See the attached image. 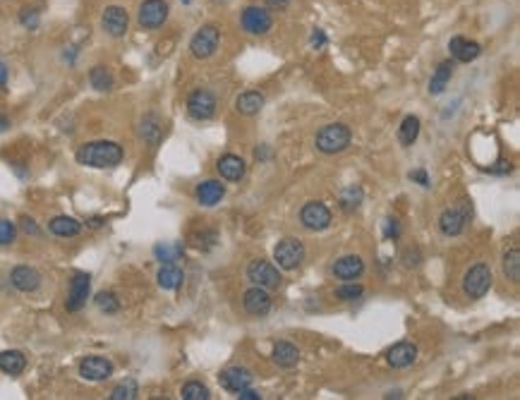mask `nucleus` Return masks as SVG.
I'll return each mask as SVG.
<instances>
[{"label":"nucleus","mask_w":520,"mask_h":400,"mask_svg":"<svg viewBox=\"0 0 520 400\" xmlns=\"http://www.w3.org/2000/svg\"><path fill=\"white\" fill-rule=\"evenodd\" d=\"M218 41H221V32L213 24H204L202 29H197V34L189 41V53H192L197 60H206L216 53Z\"/></svg>","instance_id":"20e7f679"},{"label":"nucleus","mask_w":520,"mask_h":400,"mask_svg":"<svg viewBox=\"0 0 520 400\" xmlns=\"http://www.w3.org/2000/svg\"><path fill=\"white\" fill-rule=\"evenodd\" d=\"M359 204H362V189L355 187V185H350V187L343 189V194H341V209L343 211H355Z\"/></svg>","instance_id":"72a5a7b5"},{"label":"nucleus","mask_w":520,"mask_h":400,"mask_svg":"<svg viewBox=\"0 0 520 400\" xmlns=\"http://www.w3.org/2000/svg\"><path fill=\"white\" fill-rule=\"evenodd\" d=\"M492 287V268L487 264H475L463 278V292L470 300H480Z\"/></svg>","instance_id":"39448f33"},{"label":"nucleus","mask_w":520,"mask_h":400,"mask_svg":"<svg viewBox=\"0 0 520 400\" xmlns=\"http://www.w3.org/2000/svg\"><path fill=\"white\" fill-rule=\"evenodd\" d=\"M139 393V386L134 379H125V381H120L118 386L110 391V400H134Z\"/></svg>","instance_id":"473e14b6"},{"label":"nucleus","mask_w":520,"mask_h":400,"mask_svg":"<svg viewBox=\"0 0 520 400\" xmlns=\"http://www.w3.org/2000/svg\"><path fill=\"white\" fill-rule=\"evenodd\" d=\"M492 173H511V163H506V161H499L497 168H492Z\"/></svg>","instance_id":"09e8293b"},{"label":"nucleus","mask_w":520,"mask_h":400,"mask_svg":"<svg viewBox=\"0 0 520 400\" xmlns=\"http://www.w3.org/2000/svg\"><path fill=\"white\" fill-rule=\"evenodd\" d=\"M154 255H156V259L163 261V264H173V261L178 259L180 255H182V247H180V245H168V242H163V245H156V247H154Z\"/></svg>","instance_id":"c9c22d12"},{"label":"nucleus","mask_w":520,"mask_h":400,"mask_svg":"<svg viewBox=\"0 0 520 400\" xmlns=\"http://www.w3.org/2000/svg\"><path fill=\"white\" fill-rule=\"evenodd\" d=\"M187 113L194 120H211L216 115V96L209 89H194L187 99Z\"/></svg>","instance_id":"0eeeda50"},{"label":"nucleus","mask_w":520,"mask_h":400,"mask_svg":"<svg viewBox=\"0 0 520 400\" xmlns=\"http://www.w3.org/2000/svg\"><path fill=\"white\" fill-rule=\"evenodd\" d=\"M27 369V357L19 350H5L0 353V372L10 374V377H17Z\"/></svg>","instance_id":"a878e982"},{"label":"nucleus","mask_w":520,"mask_h":400,"mask_svg":"<svg viewBox=\"0 0 520 400\" xmlns=\"http://www.w3.org/2000/svg\"><path fill=\"white\" fill-rule=\"evenodd\" d=\"M473 218V207H470V202H458L456 207L446 209L444 213L439 216V228L444 235L449 237H456L460 235V233L465 231V223Z\"/></svg>","instance_id":"7ed1b4c3"},{"label":"nucleus","mask_w":520,"mask_h":400,"mask_svg":"<svg viewBox=\"0 0 520 400\" xmlns=\"http://www.w3.org/2000/svg\"><path fill=\"white\" fill-rule=\"evenodd\" d=\"M237 398H240V400H259L261 396L257 391H250V388H242V391L237 393Z\"/></svg>","instance_id":"49530a36"},{"label":"nucleus","mask_w":520,"mask_h":400,"mask_svg":"<svg viewBox=\"0 0 520 400\" xmlns=\"http://www.w3.org/2000/svg\"><path fill=\"white\" fill-rule=\"evenodd\" d=\"M261 108H264V94H259V91H245L235 101V110L240 115H247V118L257 115Z\"/></svg>","instance_id":"393cba45"},{"label":"nucleus","mask_w":520,"mask_h":400,"mask_svg":"<svg viewBox=\"0 0 520 400\" xmlns=\"http://www.w3.org/2000/svg\"><path fill=\"white\" fill-rule=\"evenodd\" d=\"M223 194H226V187L218 180H204L202 185H197V202L202 207H216Z\"/></svg>","instance_id":"4be33fe9"},{"label":"nucleus","mask_w":520,"mask_h":400,"mask_svg":"<svg viewBox=\"0 0 520 400\" xmlns=\"http://www.w3.org/2000/svg\"><path fill=\"white\" fill-rule=\"evenodd\" d=\"M101 27H104V32L113 38L125 36V34H128V27H130L128 10L120 8V5H110V8H106L104 14H101Z\"/></svg>","instance_id":"f8f14e48"},{"label":"nucleus","mask_w":520,"mask_h":400,"mask_svg":"<svg viewBox=\"0 0 520 400\" xmlns=\"http://www.w3.org/2000/svg\"><path fill=\"white\" fill-rule=\"evenodd\" d=\"M504 273L511 283L520 281V250L518 247H511V250L504 255Z\"/></svg>","instance_id":"2f4dec72"},{"label":"nucleus","mask_w":520,"mask_h":400,"mask_svg":"<svg viewBox=\"0 0 520 400\" xmlns=\"http://www.w3.org/2000/svg\"><path fill=\"white\" fill-rule=\"evenodd\" d=\"M94 302H96V307H99L101 311H106V314H115V311L120 309V302H118V297L113 295V292H99V295L94 297Z\"/></svg>","instance_id":"e433bc0d"},{"label":"nucleus","mask_w":520,"mask_h":400,"mask_svg":"<svg viewBox=\"0 0 520 400\" xmlns=\"http://www.w3.org/2000/svg\"><path fill=\"white\" fill-rule=\"evenodd\" d=\"M300 221H303V226L307 228V231H327L329 226H331V211H329L327 204L322 202H307L303 207V211H300Z\"/></svg>","instance_id":"1a4fd4ad"},{"label":"nucleus","mask_w":520,"mask_h":400,"mask_svg":"<svg viewBox=\"0 0 520 400\" xmlns=\"http://www.w3.org/2000/svg\"><path fill=\"white\" fill-rule=\"evenodd\" d=\"M362 292H364V287L357 285V283H353V281H348L346 285L336 287V297H338V300H343V302L359 300V297H362Z\"/></svg>","instance_id":"4c0bfd02"},{"label":"nucleus","mask_w":520,"mask_h":400,"mask_svg":"<svg viewBox=\"0 0 520 400\" xmlns=\"http://www.w3.org/2000/svg\"><path fill=\"white\" fill-rule=\"evenodd\" d=\"M80 377L86 381H106L113 377V362L101 355H89L80 362Z\"/></svg>","instance_id":"ddd939ff"},{"label":"nucleus","mask_w":520,"mask_h":400,"mask_svg":"<svg viewBox=\"0 0 520 400\" xmlns=\"http://www.w3.org/2000/svg\"><path fill=\"white\" fill-rule=\"evenodd\" d=\"M19 22L24 24V27L29 29V32H34V29L38 27V12L34 8H27L19 12Z\"/></svg>","instance_id":"ea45409f"},{"label":"nucleus","mask_w":520,"mask_h":400,"mask_svg":"<svg viewBox=\"0 0 520 400\" xmlns=\"http://www.w3.org/2000/svg\"><path fill=\"white\" fill-rule=\"evenodd\" d=\"M89 84L94 86L96 91H110L113 89V75H110L108 67L96 65V67H91V72H89Z\"/></svg>","instance_id":"7c9ffc66"},{"label":"nucleus","mask_w":520,"mask_h":400,"mask_svg":"<svg viewBox=\"0 0 520 400\" xmlns=\"http://www.w3.org/2000/svg\"><path fill=\"white\" fill-rule=\"evenodd\" d=\"M364 273V261L357 255H346L333 264V276L341 281H355Z\"/></svg>","instance_id":"aec40b11"},{"label":"nucleus","mask_w":520,"mask_h":400,"mask_svg":"<svg viewBox=\"0 0 520 400\" xmlns=\"http://www.w3.org/2000/svg\"><path fill=\"white\" fill-rule=\"evenodd\" d=\"M10 283L19 292H34L41 285V273L32 266H14L12 273H10Z\"/></svg>","instance_id":"a211bd4d"},{"label":"nucleus","mask_w":520,"mask_h":400,"mask_svg":"<svg viewBox=\"0 0 520 400\" xmlns=\"http://www.w3.org/2000/svg\"><path fill=\"white\" fill-rule=\"evenodd\" d=\"M317 149L322 154H341L343 149H348L350 144V128L343 123L327 125L317 132Z\"/></svg>","instance_id":"f03ea898"},{"label":"nucleus","mask_w":520,"mask_h":400,"mask_svg":"<svg viewBox=\"0 0 520 400\" xmlns=\"http://www.w3.org/2000/svg\"><path fill=\"white\" fill-rule=\"evenodd\" d=\"M19 226H22V231L27 233V235H41V228L34 223V218L29 216H22V221H19Z\"/></svg>","instance_id":"79ce46f5"},{"label":"nucleus","mask_w":520,"mask_h":400,"mask_svg":"<svg viewBox=\"0 0 520 400\" xmlns=\"http://www.w3.org/2000/svg\"><path fill=\"white\" fill-rule=\"evenodd\" d=\"M139 134H142V139L147 141V144H158V139H161L163 134V128H161V120L156 118V115H147V118L142 120V125H139Z\"/></svg>","instance_id":"c85d7f7f"},{"label":"nucleus","mask_w":520,"mask_h":400,"mask_svg":"<svg viewBox=\"0 0 520 400\" xmlns=\"http://www.w3.org/2000/svg\"><path fill=\"white\" fill-rule=\"evenodd\" d=\"M247 278H250L255 285L266 287V290H276L281 285V273L271 261L264 259H255L250 266H247Z\"/></svg>","instance_id":"6e6552de"},{"label":"nucleus","mask_w":520,"mask_h":400,"mask_svg":"<svg viewBox=\"0 0 520 400\" xmlns=\"http://www.w3.org/2000/svg\"><path fill=\"white\" fill-rule=\"evenodd\" d=\"M5 82H8V67H5L3 62H0V86H3Z\"/></svg>","instance_id":"8fccbe9b"},{"label":"nucleus","mask_w":520,"mask_h":400,"mask_svg":"<svg viewBox=\"0 0 520 400\" xmlns=\"http://www.w3.org/2000/svg\"><path fill=\"white\" fill-rule=\"evenodd\" d=\"M453 70H456V65H453V60H444L441 62L439 67H436V72H434V77L429 80V94H444V89L449 86V82H451V77H453Z\"/></svg>","instance_id":"cd10ccee"},{"label":"nucleus","mask_w":520,"mask_h":400,"mask_svg":"<svg viewBox=\"0 0 520 400\" xmlns=\"http://www.w3.org/2000/svg\"><path fill=\"white\" fill-rule=\"evenodd\" d=\"M266 5H269L271 10H285L290 5V0H266Z\"/></svg>","instance_id":"de8ad7c7"},{"label":"nucleus","mask_w":520,"mask_h":400,"mask_svg":"<svg viewBox=\"0 0 520 400\" xmlns=\"http://www.w3.org/2000/svg\"><path fill=\"white\" fill-rule=\"evenodd\" d=\"M274 362L279 364L281 369H293V367H298V362H300V353H298V348H295L293 343H288V340H281V343H276L274 345Z\"/></svg>","instance_id":"5701e85b"},{"label":"nucleus","mask_w":520,"mask_h":400,"mask_svg":"<svg viewBox=\"0 0 520 400\" xmlns=\"http://www.w3.org/2000/svg\"><path fill=\"white\" fill-rule=\"evenodd\" d=\"M252 381H255V377H252V372L245 367H228L223 369L221 377H218V384H221L228 393H240L242 388H250Z\"/></svg>","instance_id":"dca6fc26"},{"label":"nucleus","mask_w":520,"mask_h":400,"mask_svg":"<svg viewBox=\"0 0 520 400\" xmlns=\"http://www.w3.org/2000/svg\"><path fill=\"white\" fill-rule=\"evenodd\" d=\"M48 231L56 237H75L82 233V223L72 216H56L48 223Z\"/></svg>","instance_id":"b1692460"},{"label":"nucleus","mask_w":520,"mask_h":400,"mask_svg":"<svg viewBox=\"0 0 520 400\" xmlns=\"http://www.w3.org/2000/svg\"><path fill=\"white\" fill-rule=\"evenodd\" d=\"M312 46L314 48H324V46H327V34H324L322 29H314V32H312Z\"/></svg>","instance_id":"c03bdc74"},{"label":"nucleus","mask_w":520,"mask_h":400,"mask_svg":"<svg viewBox=\"0 0 520 400\" xmlns=\"http://www.w3.org/2000/svg\"><path fill=\"white\" fill-rule=\"evenodd\" d=\"M125 151L118 141H86L77 149L75 158L77 163L86 165V168H115V165L123 161Z\"/></svg>","instance_id":"f257e3e1"},{"label":"nucleus","mask_w":520,"mask_h":400,"mask_svg":"<svg viewBox=\"0 0 520 400\" xmlns=\"http://www.w3.org/2000/svg\"><path fill=\"white\" fill-rule=\"evenodd\" d=\"M240 22H242V29H245V32H250V34H266L271 27H274V19H271V14L266 12L264 8H257V5H250V8H245Z\"/></svg>","instance_id":"2eb2a0df"},{"label":"nucleus","mask_w":520,"mask_h":400,"mask_svg":"<svg viewBox=\"0 0 520 400\" xmlns=\"http://www.w3.org/2000/svg\"><path fill=\"white\" fill-rule=\"evenodd\" d=\"M182 400H209V388L202 381H187L180 391Z\"/></svg>","instance_id":"f704fd0d"},{"label":"nucleus","mask_w":520,"mask_h":400,"mask_svg":"<svg viewBox=\"0 0 520 400\" xmlns=\"http://www.w3.org/2000/svg\"><path fill=\"white\" fill-rule=\"evenodd\" d=\"M8 128H10V120L5 118V115H0V132H5Z\"/></svg>","instance_id":"3c124183"},{"label":"nucleus","mask_w":520,"mask_h":400,"mask_svg":"<svg viewBox=\"0 0 520 400\" xmlns=\"http://www.w3.org/2000/svg\"><path fill=\"white\" fill-rule=\"evenodd\" d=\"M139 27L142 29H158L168 19V3L166 0H144L139 5Z\"/></svg>","instance_id":"9b49d317"},{"label":"nucleus","mask_w":520,"mask_h":400,"mask_svg":"<svg viewBox=\"0 0 520 400\" xmlns=\"http://www.w3.org/2000/svg\"><path fill=\"white\" fill-rule=\"evenodd\" d=\"M401 235V226H398L396 218H388L386 221V237H398Z\"/></svg>","instance_id":"a18cd8bd"},{"label":"nucleus","mask_w":520,"mask_h":400,"mask_svg":"<svg viewBox=\"0 0 520 400\" xmlns=\"http://www.w3.org/2000/svg\"><path fill=\"white\" fill-rule=\"evenodd\" d=\"M410 180H415V183H420L422 187H429V178H427V170L425 168H417L410 173Z\"/></svg>","instance_id":"37998d69"},{"label":"nucleus","mask_w":520,"mask_h":400,"mask_svg":"<svg viewBox=\"0 0 520 400\" xmlns=\"http://www.w3.org/2000/svg\"><path fill=\"white\" fill-rule=\"evenodd\" d=\"M156 281L163 290H178L185 281V273H182V268H178L175 264H163L156 273Z\"/></svg>","instance_id":"bb28decb"},{"label":"nucleus","mask_w":520,"mask_h":400,"mask_svg":"<svg viewBox=\"0 0 520 400\" xmlns=\"http://www.w3.org/2000/svg\"><path fill=\"white\" fill-rule=\"evenodd\" d=\"M89 290H91V276L89 273H75L70 281V290H67V300H65V309L67 311H80L82 307L89 300Z\"/></svg>","instance_id":"9d476101"},{"label":"nucleus","mask_w":520,"mask_h":400,"mask_svg":"<svg viewBox=\"0 0 520 400\" xmlns=\"http://www.w3.org/2000/svg\"><path fill=\"white\" fill-rule=\"evenodd\" d=\"M420 137V118L415 115H407L401 123V130H398V139H401L403 146H412Z\"/></svg>","instance_id":"c756f323"},{"label":"nucleus","mask_w":520,"mask_h":400,"mask_svg":"<svg viewBox=\"0 0 520 400\" xmlns=\"http://www.w3.org/2000/svg\"><path fill=\"white\" fill-rule=\"evenodd\" d=\"M403 261H405L407 268L420 266V250H417V247H407V250L403 252Z\"/></svg>","instance_id":"a19ab883"},{"label":"nucleus","mask_w":520,"mask_h":400,"mask_svg":"<svg viewBox=\"0 0 520 400\" xmlns=\"http://www.w3.org/2000/svg\"><path fill=\"white\" fill-rule=\"evenodd\" d=\"M415 360H417V345L410 343V340H401V343H396L386 353V362L391 364L393 369L410 367V364H415Z\"/></svg>","instance_id":"f3484780"},{"label":"nucleus","mask_w":520,"mask_h":400,"mask_svg":"<svg viewBox=\"0 0 520 400\" xmlns=\"http://www.w3.org/2000/svg\"><path fill=\"white\" fill-rule=\"evenodd\" d=\"M14 237H17V228H14V223L0 218V245H12Z\"/></svg>","instance_id":"58836bf2"},{"label":"nucleus","mask_w":520,"mask_h":400,"mask_svg":"<svg viewBox=\"0 0 520 400\" xmlns=\"http://www.w3.org/2000/svg\"><path fill=\"white\" fill-rule=\"evenodd\" d=\"M274 259L279 261V266L283 268V271H293V268L303 264L305 245L300 240H295V237H285V240H281L279 245L274 247Z\"/></svg>","instance_id":"423d86ee"},{"label":"nucleus","mask_w":520,"mask_h":400,"mask_svg":"<svg viewBox=\"0 0 520 400\" xmlns=\"http://www.w3.org/2000/svg\"><path fill=\"white\" fill-rule=\"evenodd\" d=\"M449 51L458 62H470L482 53V46L475 41H468V38H463V36H453L449 41Z\"/></svg>","instance_id":"412c9836"},{"label":"nucleus","mask_w":520,"mask_h":400,"mask_svg":"<svg viewBox=\"0 0 520 400\" xmlns=\"http://www.w3.org/2000/svg\"><path fill=\"white\" fill-rule=\"evenodd\" d=\"M242 307L250 316H266L271 311V295L266 287H250V290L242 295Z\"/></svg>","instance_id":"4468645a"},{"label":"nucleus","mask_w":520,"mask_h":400,"mask_svg":"<svg viewBox=\"0 0 520 400\" xmlns=\"http://www.w3.org/2000/svg\"><path fill=\"white\" fill-rule=\"evenodd\" d=\"M216 168H218V173H221V178L231 180V183H240V180L245 178L247 165H245V161H242L240 156L226 154V156H221V158H218Z\"/></svg>","instance_id":"6ab92c4d"}]
</instances>
